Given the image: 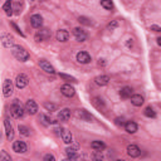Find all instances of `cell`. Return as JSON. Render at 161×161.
I'll return each mask as SVG.
<instances>
[{
  "label": "cell",
  "mask_w": 161,
  "mask_h": 161,
  "mask_svg": "<svg viewBox=\"0 0 161 161\" xmlns=\"http://www.w3.org/2000/svg\"><path fill=\"white\" fill-rule=\"evenodd\" d=\"M18 130H19L20 135H23V136H29V135H30V130H29L27 126H24V125H19Z\"/></svg>",
  "instance_id": "f546056e"
},
{
  "label": "cell",
  "mask_w": 161,
  "mask_h": 161,
  "mask_svg": "<svg viewBox=\"0 0 161 161\" xmlns=\"http://www.w3.org/2000/svg\"><path fill=\"white\" fill-rule=\"evenodd\" d=\"M116 161H125V160H122V158H118V160H116Z\"/></svg>",
  "instance_id": "f6af8a7d"
},
{
  "label": "cell",
  "mask_w": 161,
  "mask_h": 161,
  "mask_svg": "<svg viewBox=\"0 0 161 161\" xmlns=\"http://www.w3.org/2000/svg\"><path fill=\"white\" fill-rule=\"evenodd\" d=\"M91 147L95 148V150H97V151H102V150L106 147V145H105L102 141H93V142L91 143Z\"/></svg>",
  "instance_id": "4316f807"
},
{
  "label": "cell",
  "mask_w": 161,
  "mask_h": 161,
  "mask_svg": "<svg viewBox=\"0 0 161 161\" xmlns=\"http://www.w3.org/2000/svg\"><path fill=\"white\" fill-rule=\"evenodd\" d=\"M44 108L52 112V111H55V110H57V106H55L54 103H50V102H45V103H44Z\"/></svg>",
  "instance_id": "e575fe53"
},
{
  "label": "cell",
  "mask_w": 161,
  "mask_h": 161,
  "mask_svg": "<svg viewBox=\"0 0 161 161\" xmlns=\"http://www.w3.org/2000/svg\"><path fill=\"white\" fill-rule=\"evenodd\" d=\"M30 24H32V27L35 28V29L42 28V25H43V18H42V15H39V14L32 15V17H30Z\"/></svg>",
  "instance_id": "277c9868"
},
{
  "label": "cell",
  "mask_w": 161,
  "mask_h": 161,
  "mask_svg": "<svg viewBox=\"0 0 161 161\" xmlns=\"http://www.w3.org/2000/svg\"><path fill=\"white\" fill-rule=\"evenodd\" d=\"M77 117H79L80 120H83V121H87V122L92 121V116L86 110H78L77 111Z\"/></svg>",
  "instance_id": "e0dca14e"
},
{
  "label": "cell",
  "mask_w": 161,
  "mask_h": 161,
  "mask_svg": "<svg viewBox=\"0 0 161 161\" xmlns=\"http://www.w3.org/2000/svg\"><path fill=\"white\" fill-rule=\"evenodd\" d=\"M98 63H100V65H105V64H106V63H105V59H100Z\"/></svg>",
  "instance_id": "7bdbcfd3"
},
{
  "label": "cell",
  "mask_w": 161,
  "mask_h": 161,
  "mask_svg": "<svg viewBox=\"0 0 161 161\" xmlns=\"http://www.w3.org/2000/svg\"><path fill=\"white\" fill-rule=\"evenodd\" d=\"M60 136H62V140H63L64 143H70L72 140H73V136H72L70 131H68V130H65V128H62Z\"/></svg>",
  "instance_id": "2e32d148"
},
{
  "label": "cell",
  "mask_w": 161,
  "mask_h": 161,
  "mask_svg": "<svg viewBox=\"0 0 161 161\" xmlns=\"http://www.w3.org/2000/svg\"><path fill=\"white\" fill-rule=\"evenodd\" d=\"M65 153H67V156H68V160H69V161H77V160H78V152H77V150H75V148H73V147H68V148L65 150Z\"/></svg>",
  "instance_id": "d6986e66"
},
{
  "label": "cell",
  "mask_w": 161,
  "mask_h": 161,
  "mask_svg": "<svg viewBox=\"0 0 161 161\" xmlns=\"http://www.w3.org/2000/svg\"><path fill=\"white\" fill-rule=\"evenodd\" d=\"M115 123L118 126V127H122V126H125V118L123 117H117V118H115Z\"/></svg>",
  "instance_id": "8d00e7d4"
},
{
  "label": "cell",
  "mask_w": 161,
  "mask_h": 161,
  "mask_svg": "<svg viewBox=\"0 0 161 161\" xmlns=\"http://www.w3.org/2000/svg\"><path fill=\"white\" fill-rule=\"evenodd\" d=\"M49 38H50V30H48V29H40L35 34V40L37 42H44Z\"/></svg>",
  "instance_id": "5b68a950"
},
{
  "label": "cell",
  "mask_w": 161,
  "mask_h": 161,
  "mask_svg": "<svg viewBox=\"0 0 161 161\" xmlns=\"http://www.w3.org/2000/svg\"><path fill=\"white\" fill-rule=\"evenodd\" d=\"M131 103L136 107H140L143 103V97L141 95H133V96H131Z\"/></svg>",
  "instance_id": "44dd1931"
},
{
  "label": "cell",
  "mask_w": 161,
  "mask_h": 161,
  "mask_svg": "<svg viewBox=\"0 0 161 161\" xmlns=\"http://www.w3.org/2000/svg\"><path fill=\"white\" fill-rule=\"evenodd\" d=\"M0 158H2V161H12V157L7 152V151H2V153H0Z\"/></svg>",
  "instance_id": "836d02e7"
},
{
  "label": "cell",
  "mask_w": 161,
  "mask_h": 161,
  "mask_svg": "<svg viewBox=\"0 0 161 161\" xmlns=\"http://www.w3.org/2000/svg\"><path fill=\"white\" fill-rule=\"evenodd\" d=\"M44 161H55V157L53 155H50V153H47L44 156Z\"/></svg>",
  "instance_id": "60d3db41"
},
{
  "label": "cell",
  "mask_w": 161,
  "mask_h": 161,
  "mask_svg": "<svg viewBox=\"0 0 161 161\" xmlns=\"http://www.w3.org/2000/svg\"><path fill=\"white\" fill-rule=\"evenodd\" d=\"M117 27H118V22H117V20H112V22L107 25V29H108V30H113V29H116Z\"/></svg>",
  "instance_id": "74e56055"
},
{
  "label": "cell",
  "mask_w": 161,
  "mask_h": 161,
  "mask_svg": "<svg viewBox=\"0 0 161 161\" xmlns=\"http://www.w3.org/2000/svg\"><path fill=\"white\" fill-rule=\"evenodd\" d=\"M10 113L14 118H20L24 116V110H23L22 105L18 102V100H15V103L10 107Z\"/></svg>",
  "instance_id": "7a4b0ae2"
},
{
  "label": "cell",
  "mask_w": 161,
  "mask_h": 161,
  "mask_svg": "<svg viewBox=\"0 0 161 161\" xmlns=\"http://www.w3.org/2000/svg\"><path fill=\"white\" fill-rule=\"evenodd\" d=\"M25 110H27L30 115H35L37 111H38V105L35 103V101L29 100V101L25 103Z\"/></svg>",
  "instance_id": "5bb4252c"
},
{
  "label": "cell",
  "mask_w": 161,
  "mask_h": 161,
  "mask_svg": "<svg viewBox=\"0 0 161 161\" xmlns=\"http://www.w3.org/2000/svg\"><path fill=\"white\" fill-rule=\"evenodd\" d=\"M63 161H68V160H63Z\"/></svg>",
  "instance_id": "bcb514c9"
},
{
  "label": "cell",
  "mask_w": 161,
  "mask_h": 161,
  "mask_svg": "<svg viewBox=\"0 0 161 161\" xmlns=\"http://www.w3.org/2000/svg\"><path fill=\"white\" fill-rule=\"evenodd\" d=\"M127 153H128V156H131V157H137V156H140L141 150H140L138 146H136V145H128V146H127Z\"/></svg>",
  "instance_id": "9a60e30c"
},
{
  "label": "cell",
  "mask_w": 161,
  "mask_h": 161,
  "mask_svg": "<svg viewBox=\"0 0 161 161\" xmlns=\"http://www.w3.org/2000/svg\"><path fill=\"white\" fill-rule=\"evenodd\" d=\"M101 7H103L107 10L113 9V4H112V2H110V0H103V2H101Z\"/></svg>",
  "instance_id": "d6a6232c"
},
{
  "label": "cell",
  "mask_w": 161,
  "mask_h": 161,
  "mask_svg": "<svg viewBox=\"0 0 161 161\" xmlns=\"http://www.w3.org/2000/svg\"><path fill=\"white\" fill-rule=\"evenodd\" d=\"M12 27H13V28H14V30H15V32H17V33H18V34H20V35H22V37H24V33H23V32H22V30H20V28H19V27H18V25H17V24H15V23H12Z\"/></svg>",
  "instance_id": "ab89813d"
},
{
  "label": "cell",
  "mask_w": 161,
  "mask_h": 161,
  "mask_svg": "<svg viewBox=\"0 0 161 161\" xmlns=\"http://www.w3.org/2000/svg\"><path fill=\"white\" fill-rule=\"evenodd\" d=\"M3 9H4L5 14H7L8 17H10V15L13 14V3H12V2H5Z\"/></svg>",
  "instance_id": "484cf974"
},
{
  "label": "cell",
  "mask_w": 161,
  "mask_h": 161,
  "mask_svg": "<svg viewBox=\"0 0 161 161\" xmlns=\"http://www.w3.org/2000/svg\"><path fill=\"white\" fill-rule=\"evenodd\" d=\"M22 4L20 3H15V4H13V10H15V14H19L22 10Z\"/></svg>",
  "instance_id": "f35d334b"
},
{
  "label": "cell",
  "mask_w": 161,
  "mask_h": 161,
  "mask_svg": "<svg viewBox=\"0 0 161 161\" xmlns=\"http://www.w3.org/2000/svg\"><path fill=\"white\" fill-rule=\"evenodd\" d=\"M69 118H70V110L68 108H64L58 113V120L60 121H68Z\"/></svg>",
  "instance_id": "603a6c76"
},
{
  "label": "cell",
  "mask_w": 161,
  "mask_h": 161,
  "mask_svg": "<svg viewBox=\"0 0 161 161\" xmlns=\"http://www.w3.org/2000/svg\"><path fill=\"white\" fill-rule=\"evenodd\" d=\"M77 60L80 63V64H87L91 62V55L87 53V52H79L77 54Z\"/></svg>",
  "instance_id": "8fae6325"
},
{
  "label": "cell",
  "mask_w": 161,
  "mask_h": 161,
  "mask_svg": "<svg viewBox=\"0 0 161 161\" xmlns=\"http://www.w3.org/2000/svg\"><path fill=\"white\" fill-rule=\"evenodd\" d=\"M68 39H69V33H68L67 30H64V29H59V30L57 32V40H59V42L64 43V42H67Z\"/></svg>",
  "instance_id": "ac0fdd59"
},
{
  "label": "cell",
  "mask_w": 161,
  "mask_h": 161,
  "mask_svg": "<svg viewBox=\"0 0 161 161\" xmlns=\"http://www.w3.org/2000/svg\"><path fill=\"white\" fill-rule=\"evenodd\" d=\"M92 105L97 108V110H100V111H105V102L100 98V97H95L93 100H92Z\"/></svg>",
  "instance_id": "7402d4cb"
},
{
  "label": "cell",
  "mask_w": 161,
  "mask_h": 161,
  "mask_svg": "<svg viewBox=\"0 0 161 161\" xmlns=\"http://www.w3.org/2000/svg\"><path fill=\"white\" fill-rule=\"evenodd\" d=\"M151 30H153V32H156V33H158V32L161 30V28H160L158 25H151Z\"/></svg>",
  "instance_id": "b9f144b4"
},
{
  "label": "cell",
  "mask_w": 161,
  "mask_h": 161,
  "mask_svg": "<svg viewBox=\"0 0 161 161\" xmlns=\"http://www.w3.org/2000/svg\"><path fill=\"white\" fill-rule=\"evenodd\" d=\"M78 22H79L80 24H85V25H92V24H93L92 20H91L90 18H87V17H79V18H78Z\"/></svg>",
  "instance_id": "1f68e13d"
},
{
  "label": "cell",
  "mask_w": 161,
  "mask_h": 161,
  "mask_svg": "<svg viewBox=\"0 0 161 161\" xmlns=\"http://www.w3.org/2000/svg\"><path fill=\"white\" fill-rule=\"evenodd\" d=\"M120 96L122 97V98H131V96H132V88L131 87H123L121 91H120Z\"/></svg>",
  "instance_id": "d4e9b609"
},
{
  "label": "cell",
  "mask_w": 161,
  "mask_h": 161,
  "mask_svg": "<svg viewBox=\"0 0 161 161\" xmlns=\"http://www.w3.org/2000/svg\"><path fill=\"white\" fill-rule=\"evenodd\" d=\"M93 160H95V161H102V160H103L102 152H101V151H96V152L93 153Z\"/></svg>",
  "instance_id": "d590c367"
},
{
  "label": "cell",
  "mask_w": 161,
  "mask_h": 161,
  "mask_svg": "<svg viewBox=\"0 0 161 161\" xmlns=\"http://www.w3.org/2000/svg\"><path fill=\"white\" fill-rule=\"evenodd\" d=\"M0 137H2V136H0Z\"/></svg>",
  "instance_id": "7dc6e473"
},
{
  "label": "cell",
  "mask_w": 161,
  "mask_h": 161,
  "mask_svg": "<svg viewBox=\"0 0 161 161\" xmlns=\"http://www.w3.org/2000/svg\"><path fill=\"white\" fill-rule=\"evenodd\" d=\"M60 92H62L65 97H73L74 93H75L74 88H73L70 85H63V86L60 87Z\"/></svg>",
  "instance_id": "4fadbf2b"
},
{
  "label": "cell",
  "mask_w": 161,
  "mask_h": 161,
  "mask_svg": "<svg viewBox=\"0 0 161 161\" xmlns=\"http://www.w3.org/2000/svg\"><path fill=\"white\" fill-rule=\"evenodd\" d=\"M95 82H96L98 86H106V85H108V82H110V77L106 75V74L98 75V77L95 78Z\"/></svg>",
  "instance_id": "ffe728a7"
},
{
  "label": "cell",
  "mask_w": 161,
  "mask_h": 161,
  "mask_svg": "<svg viewBox=\"0 0 161 161\" xmlns=\"http://www.w3.org/2000/svg\"><path fill=\"white\" fill-rule=\"evenodd\" d=\"M40 122L44 125V126H49V125H52L53 123V121L50 120V117H48V116H45V115H40Z\"/></svg>",
  "instance_id": "f1b7e54d"
},
{
  "label": "cell",
  "mask_w": 161,
  "mask_h": 161,
  "mask_svg": "<svg viewBox=\"0 0 161 161\" xmlns=\"http://www.w3.org/2000/svg\"><path fill=\"white\" fill-rule=\"evenodd\" d=\"M156 40H157V44H158V45H161V38H157Z\"/></svg>",
  "instance_id": "ee69618b"
},
{
  "label": "cell",
  "mask_w": 161,
  "mask_h": 161,
  "mask_svg": "<svg viewBox=\"0 0 161 161\" xmlns=\"http://www.w3.org/2000/svg\"><path fill=\"white\" fill-rule=\"evenodd\" d=\"M59 77L63 78L64 80H67V82H72V83H75L77 82V79L72 75H68V74H64V73H59Z\"/></svg>",
  "instance_id": "4dcf8cb0"
},
{
  "label": "cell",
  "mask_w": 161,
  "mask_h": 161,
  "mask_svg": "<svg viewBox=\"0 0 161 161\" xmlns=\"http://www.w3.org/2000/svg\"><path fill=\"white\" fill-rule=\"evenodd\" d=\"M27 148L28 147H27V143L24 141H15L13 143V150L18 153H24L27 151Z\"/></svg>",
  "instance_id": "30bf717a"
},
{
  "label": "cell",
  "mask_w": 161,
  "mask_h": 161,
  "mask_svg": "<svg viewBox=\"0 0 161 161\" xmlns=\"http://www.w3.org/2000/svg\"><path fill=\"white\" fill-rule=\"evenodd\" d=\"M28 77L25 75V74H19L18 77H17V79H15V85H17V87L19 88V90H22V88H24V87H27V85H28Z\"/></svg>",
  "instance_id": "9c48e42d"
},
{
  "label": "cell",
  "mask_w": 161,
  "mask_h": 161,
  "mask_svg": "<svg viewBox=\"0 0 161 161\" xmlns=\"http://www.w3.org/2000/svg\"><path fill=\"white\" fill-rule=\"evenodd\" d=\"M143 113H145V116H146V117H150V118H151V117H152V118H153V117H156V112L153 111V108H152V107H146V108H145V111H143Z\"/></svg>",
  "instance_id": "83f0119b"
},
{
  "label": "cell",
  "mask_w": 161,
  "mask_h": 161,
  "mask_svg": "<svg viewBox=\"0 0 161 161\" xmlns=\"http://www.w3.org/2000/svg\"><path fill=\"white\" fill-rule=\"evenodd\" d=\"M4 125H5L7 138H8V141H12V140L14 138V130H13V126H12L9 118H5V120H4Z\"/></svg>",
  "instance_id": "52a82bcc"
},
{
  "label": "cell",
  "mask_w": 161,
  "mask_h": 161,
  "mask_svg": "<svg viewBox=\"0 0 161 161\" xmlns=\"http://www.w3.org/2000/svg\"><path fill=\"white\" fill-rule=\"evenodd\" d=\"M125 130L128 132V133H135L137 131V125L133 122V121H127L125 123Z\"/></svg>",
  "instance_id": "cb8c5ba5"
},
{
  "label": "cell",
  "mask_w": 161,
  "mask_h": 161,
  "mask_svg": "<svg viewBox=\"0 0 161 161\" xmlns=\"http://www.w3.org/2000/svg\"><path fill=\"white\" fill-rule=\"evenodd\" d=\"M13 54H14V57L18 59V60H20V62H27L28 59H29V53H28V50H25L23 47H20V45H14L13 47Z\"/></svg>",
  "instance_id": "6da1fadb"
},
{
  "label": "cell",
  "mask_w": 161,
  "mask_h": 161,
  "mask_svg": "<svg viewBox=\"0 0 161 161\" xmlns=\"http://www.w3.org/2000/svg\"><path fill=\"white\" fill-rule=\"evenodd\" d=\"M39 65H40V68L43 69V70H45L47 73H54L55 70H54V68H53V65L48 62V60H45V59H40L39 60Z\"/></svg>",
  "instance_id": "7c38bea8"
},
{
  "label": "cell",
  "mask_w": 161,
  "mask_h": 161,
  "mask_svg": "<svg viewBox=\"0 0 161 161\" xmlns=\"http://www.w3.org/2000/svg\"><path fill=\"white\" fill-rule=\"evenodd\" d=\"M3 93L5 97H10L13 95V83L10 79H5L3 85Z\"/></svg>",
  "instance_id": "8992f818"
},
{
  "label": "cell",
  "mask_w": 161,
  "mask_h": 161,
  "mask_svg": "<svg viewBox=\"0 0 161 161\" xmlns=\"http://www.w3.org/2000/svg\"><path fill=\"white\" fill-rule=\"evenodd\" d=\"M2 43L5 48H13L14 47V38L13 35H10L9 33H4L2 34Z\"/></svg>",
  "instance_id": "3957f363"
},
{
  "label": "cell",
  "mask_w": 161,
  "mask_h": 161,
  "mask_svg": "<svg viewBox=\"0 0 161 161\" xmlns=\"http://www.w3.org/2000/svg\"><path fill=\"white\" fill-rule=\"evenodd\" d=\"M73 34H74V37H75V39L78 42H85L87 39V33L82 28H74L73 29Z\"/></svg>",
  "instance_id": "ba28073f"
}]
</instances>
